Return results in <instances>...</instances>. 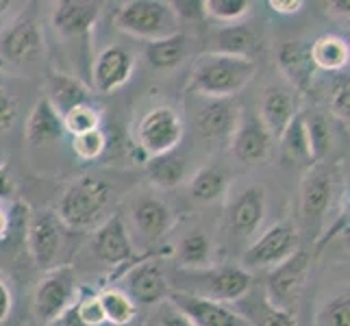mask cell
Instances as JSON below:
<instances>
[{"mask_svg": "<svg viewBox=\"0 0 350 326\" xmlns=\"http://www.w3.org/2000/svg\"><path fill=\"white\" fill-rule=\"evenodd\" d=\"M204 18H211L220 27L241 24L252 11V3L248 0H204Z\"/></svg>", "mask_w": 350, "mask_h": 326, "instance_id": "34", "label": "cell"}, {"mask_svg": "<svg viewBox=\"0 0 350 326\" xmlns=\"http://www.w3.org/2000/svg\"><path fill=\"white\" fill-rule=\"evenodd\" d=\"M329 109L331 113L342 120V122H348L350 118V79L348 74H337V79L333 81V85L329 90Z\"/></svg>", "mask_w": 350, "mask_h": 326, "instance_id": "39", "label": "cell"}, {"mask_svg": "<svg viewBox=\"0 0 350 326\" xmlns=\"http://www.w3.org/2000/svg\"><path fill=\"white\" fill-rule=\"evenodd\" d=\"M189 35L178 31L167 35V38L148 42L144 55H146V62L154 70H174L189 57Z\"/></svg>", "mask_w": 350, "mask_h": 326, "instance_id": "30", "label": "cell"}, {"mask_svg": "<svg viewBox=\"0 0 350 326\" xmlns=\"http://www.w3.org/2000/svg\"><path fill=\"white\" fill-rule=\"evenodd\" d=\"M279 144L281 161L287 165H313V154L309 146L307 124H305V111H298V116L289 122V126L283 131V135L276 139Z\"/></svg>", "mask_w": 350, "mask_h": 326, "instance_id": "28", "label": "cell"}, {"mask_svg": "<svg viewBox=\"0 0 350 326\" xmlns=\"http://www.w3.org/2000/svg\"><path fill=\"white\" fill-rule=\"evenodd\" d=\"M211 255H213V241L202 231H191V233L183 235L174 248V257L183 270L209 268Z\"/></svg>", "mask_w": 350, "mask_h": 326, "instance_id": "32", "label": "cell"}, {"mask_svg": "<svg viewBox=\"0 0 350 326\" xmlns=\"http://www.w3.org/2000/svg\"><path fill=\"white\" fill-rule=\"evenodd\" d=\"M16 118H18V103L11 96V92L5 87V83L0 81V135L16 124Z\"/></svg>", "mask_w": 350, "mask_h": 326, "instance_id": "43", "label": "cell"}, {"mask_svg": "<svg viewBox=\"0 0 350 326\" xmlns=\"http://www.w3.org/2000/svg\"><path fill=\"white\" fill-rule=\"evenodd\" d=\"M350 3L348 0H340V3H327V11L329 14H337V16H348Z\"/></svg>", "mask_w": 350, "mask_h": 326, "instance_id": "48", "label": "cell"}, {"mask_svg": "<svg viewBox=\"0 0 350 326\" xmlns=\"http://www.w3.org/2000/svg\"><path fill=\"white\" fill-rule=\"evenodd\" d=\"M103 5L94 0H59L53 5V29L66 42H90L94 27L98 24Z\"/></svg>", "mask_w": 350, "mask_h": 326, "instance_id": "14", "label": "cell"}, {"mask_svg": "<svg viewBox=\"0 0 350 326\" xmlns=\"http://www.w3.org/2000/svg\"><path fill=\"white\" fill-rule=\"evenodd\" d=\"M11 7H14V3H11V0H0V16H5Z\"/></svg>", "mask_w": 350, "mask_h": 326, "instance_id": "50", "label": "cell"}, {"mask_svg": "<svg viewBox=\"0 0 350 326\" xmlns=\"http://www.w3.org/2000/svg\"><path fill=\"white\" fill-rule=\"evenodd\" d=\"M255 59L207 53L191 70L185 90L200 98H235L257 74Z\"/></svg>", "mask_w": 350, "mask_h": 326, "instance_id": "2", "label": "cell"}, {"mask_svg": "<svg viewBox=\"0 0 350 326\" xmlns=\"http://www.w3.org/2000/svg\"><path fill=\"white\" fill-rule=\"evenodd\" d=\"M9 211H5L3 207H0V244L9 237Z\"/></svg>", "mask_w": 350, "mask_h": 326, "instance_id": "49", "label": "cell"}, {"mask_svg": "<svg viewBox=\"0 0 350 326\" xmlns=\"http://www.w3.org/2000/svg\"><path fill=\"white\" fill-rule=\"evenodd\" d=\"M79 292L77 276L70 265H57L48 270L33 292V316L48 324L62 313Z\"/></svg>", "mask_w": 350, "mask_h": 326, "instance_id": "9", "label": "cell"}, {"mask_svg": "<svg viewBox=\"0 0 350 326\" xmlns=\"http://www.w3.org/2000/svg\"><path fill=\"white\" fill-rule=\"evenodd\" d=\"M64 224L59 222L53 209H40L31 213L27 226V246L33 263L48 272L57 268L64 248Z\"/></svg>", "mask_w": 350, "mask_h": 326, "instance_id": "10", "label": "cell"}, {"mask_svg": "<svg viewBox=\"0 0 350 326\" xmlns=\"http://www.w3.org/2000/svg\"><path fill=\"white\" fill-rule=\"evenodd\" d=\"M142 326H194V324H191L170 300H163V303L150 307L148 316Z\"/></svg>", "mask_w": 350, "mask_h": 326, "instance_id": "40", "label": "cell"}, {"mask_svg": "<svg viewBox=\"0 0 350 326\" xmlns=\"http://www.w3.org/2000/svg\"><path fill=\"white\" fill-rule=\"evenodd\" d=\"M44 98L51 103L59 113L66 116L70 109L92 103V90L85 85V81L70 74V72L53 70V72H48Z\"/></svg>", "mask_w": 350, "mask_h": 326, "instance_id": "23", "label": "cell"}, {"mask_svg": "<svg viewBox=\"0 0 350 326\" xmlns=\"http://www.w3.org/2000/svg\"><path fill=\"white\" fill-rule=\"evenodd\" d=\"M231 141V152L233 157L244 165H257L263 163L270 157L274 148V139L265 126L261 124V120L257 116L244 113L239 120V124L233 133Z\"/></svg>", "mask_w": 350, "mask_h": 326, "instance_id": "19", "label": "cell"}, {"mask_svg": "<svg viewBox=\"0 0 350 326\" xmlns=\"http://www.w3.org/2000/svg\"><path fill=\"white\" fill-rule=\"evenodd\" d=\"M333 202V174L322 163H313L300 183V213L307 224H322Z\"/></svg>", "mask_w": 350, "mask_h": 326, "instance_id": "17", "label": "cell"}, {"mask_svg": "<svg viewBox=\"0 0 350 326\" xmlns=\"http://www.w3.org/2000/svg\"><path fill=\"white\" fill-rule=\"evenodd\" d=\"M170 9L178 24H196L204 20V5L198 0H172Z\"/></svg>", "mask_w": 350, "mask_h": 326, "instance_id": "42", "label": "cell"}, {"mask_svg": "<svg viewBox=\"0 0 350 326\" xmlns=\"http://www.w3.org/2000/svg\"><path fill=\"white\" fill-rule=\"evenodd\" d=\"M64 126H66V135L75 137L83 135V133H90L96 128H103V116L92 103L79 105L64 116Z\"/></svg>", "mask_w": 350, "mask_h": 326, "instance_id": "36", "label": "cell"}, {"mask_svg": "<svg viewBox=\"0 0 350 326\" xmlns=\"http://www.w3.org/2000/svg\"><path fill=\"white\" fill-rule=\"evenodd\" d=\"M167 300L194 326H248L231 305L215 303V300L187 292H176V289H172Z\"/></svg>", "mask_w": 350, "mask_h": 326, "instance_id": "18", "label": "cell"}, {"mask_svg": "<svg viewBox=\"0 0 350 326\" xmlns=\"http://www.w3.org/2000/svg\"><path fill=\"white\" fill-rule=\"evenodd\" d=\"M24 135H27V141L31 146H42V144L62 139L66 135L64 116L42 96L29 111Z\"/></svg>", "mask_w": 350, "mask_h": 326, "instance_id": "25", "label": "cell"}, {"mask_svg": "<svg viewBox=\"0 0 350 326\" xmlns=\"http://www.w3.org/2000/svg\"><path fill=\"white\" fill-rule=\"evenodd\" d=\"M255 48H257V38L244 22L231 24V27H220L209 35V53L211 55L252 59Z\"/></svg>", "mask_w": 350, "mask_h": 326, "instance_id": "26", "label": "cell"}, {"mask_svg": "<svg viewBox=\"0 0 350 326\" xmlns=\"http://www.w3.org/2000/svg\"><path fill=\"white\" fill-rule=\"evenodd\" d=\"M316 326H350L348 289L324 300L316 313Z\"/></svg>", "mask_w": 350, "mask_h": 326, "instance_id": "37", "label": "cell"}, {"mask_svg": "<svg viewBox=\"0 0 350 326\" xmlns=\"http://www.w3.org/2000/svg\"><path fill=\"white\" fill-rule=\"evenodd\" d=\"M11 311H14V292H11L5 276L0 274V326L9 320Z\"/></svg>", "mask_w": 350, "mask_h": 326, "instance_id": "45", "label": "cell"}, {"mask_svg": "<svg viewBox=\"0 0 350 326\" xmlns=\"http://www.w3.org/2000/svg\"><path fill=\"white\" fill-rule=\"evenodd\" d=\"M122 283H124L122 292L129 294L133 303L137 307L142 305L148 309L167 300L172 292L170 279L165 276L161 263L152 257H142L133 265H129Z\"/></svg>", "mask_w": 350, "mask_h": 326, "instance_id": "12", "label": "cell"}, {"mask_svg": "<svg viewBox=\"0 0 350 326\" xmlns=\"http://www.w3.org/2000/svg\"><path fill=\"white\" fill-rule=\"evenodd\" d=\"M268 196L263 185H248L226 204L224 224L235 239H252L265 220Z\"/></svg>", "mask_w": 350, "mask_h": 326, "instance_id": "13", "label": "cell"}, {"mask_svg": "<svg viewBox=\"0 0 350 326\" xmlns=\"http://www.w3.org/2000/svg\"><path fill=\"white\" fill-rule=\"evenodd\" d=\"M241 116L244 107L235 98H200L194 120L204 139L224 141L233 137Z\"/></svg>", "mask_w": 350, "mask_h": 326, "instance_id": "15", "label": "cell"}, {"mask_svg": "<svg viewBox=\"0 0 350 326\" xmlns=\"http://www.w3.org/2000/svg\"><path fill=\"white\" fill-rule=\"evenodd\" d=\"M42 51H44L42 22L35 7H29L0 35V55L9 64L24 66L40 59Z\"/></svg>", "mask_w": 350, "mask_h": 326, "instance_id": "8", "label": "cell"}, {"mask_svg": "<svg viewBox=\"0 0 350 326\" xmlns=\"http://www.w3.org/2000/svg\"><path fill=\"white\" fill-rule=\"evenodd\" d=\"M144 165H146V174L150 178V183L159 189H174L187 176V161L178 150L150 157V159L144 161Z\"/></svg>", "mask_w": 350, "mask_h": 326, "instance_id": "31", "label": "cell"}, {"mask_svg": "<svg viewBox=\"0 0 350 326\" xmlns=\"http://www.w3.org/2000/svg\"><path fill=\"white\" fill-rule=\"evenodd\" d=\"M311 64L320 72L342 74L350 62V46L344 38L333 33H324L313 42H309Z\"/></svg>", "mask_w": 350, "mask_h": 326, "instance_id": "27", "label": "cell"}, {"mask_svg": "<svg viewBox=\"0 0 350 326\" xmlns=\"http://www.w3.org/2000/svg\"><path fill=\"white\" fill-rule=\"evenodd\" d=\"M72 150L81 161H96L100 159L107 150V135L103 128H96L83 135L72 137Z\"/></svg>", "mask_w": 350, "mask_h": 326, "instance_id": "38", "label": "cell"}, {"mask_svg": "<svg viewBox=\"0 0 350 326\" xmlns=\"http://www.w3.org/2000/svg\"><path fill=\"white\" fill-rule=\"evenodd\" d=\"M113 198V187L109 180L85 174L70 180L57 200L55 215L68 231H88L98 226Z\"/></svg>", "mask_w": 350, "mask_h": 326, "instance_id": "1", "label": "cell"}, {"mask_svg": "<svg viewBox=\"0 0 350 326\" xmlns=\"http://www.w3.org/2000/svg\"><path fill=\"white\" fill-rule=\"evenodd\" d=\"M48 326H85L83 324V320H81V316H79V305H77V296H75V300L59 313V316L53 320V322H48Z\"/></svg>", "mask_w": 350, "mask_h": 326, "instance_id": "44", "label": "cell"}, {"mask_svg": "<svg viewBox=\"0 0 350 326\" xmlns=\"http://www.w3.org/2000/svg\"><path fill=\"white\" fill-rule=\"evenodd\" d=\"M268 7L274 11V14L294 16V14H298V11L305 7V3H303V0H270Z\"/></svg>", "mask_w": 350, "mask_h": 326, "instance_id": "47", "label": "cell"}, {"mask_svg": "<svg viewBox=\"0 0 350 326\" xmlns=\"http://www.w3.org/2000/svg\"><path fill=\"white\" fill-rule=\"evenodd\" d=\"M311 270V255L305 248H298L289 259L274 265L265 276L263 292L276 307L289 313H296L300 298H303L305 285Z\"/></svg>", "mask_w": 350, "mask_h": 326, "instance_id": "6", "label": "cell"}, {"mask_svg": "<svg viewBox=\"0 0 350 326\" xmlns=\"http://www.w3.org/2000/svg\"><path fill=\"white\" fill-rule=\"evenodd\" d=\"M300 248L298 228L292 222L272 224L268 231H263L250 241V246L244 252L241 268L248 272L255 270H272L274 265L283 263Z\"/></svg>", "mask_w": 350, "mask_h": 326, "instance_id": "7", "label": "cell"}, {"mask_svg": "<svg viewBox=\"0 0 350 326\" xmlns=\"http://www.w3.org/2000/svg\"><path fill=\"white\" fill-rule=\"evenodd\" d=\"M305 124H307V135H309V146L313 154V163H320L324 157L331 152L333 146V131L329 120L322 113H313L305 116Z\"/></svg>", "mask_w": 350, "mask_h": 326, "instance_id": "35", "label": "cell"}, {"mask_svg": "<svg viewBox=\"0 0 350 326\" xmlns=\"http://www.w3.org/2000/svg\"><path fill=\"white\" fill-rule=\"evenodd\" d=\"M276 64H279L285 79L300 92L311 87L316 68L311 64L309 42L305 40H287L276 51Z\"/></svg>", "mask_w": 350, "mask_h": 326, "instance_id": "24", "label": "cell"}, {"mask_svg": "<svg viewBox=\"0 0 350 326\" xmlns=\"http://www.w3.org/2000/svg\"><path fill=\"white\" fill-rule=\"evenodd\" d=\"M231 307L248 326H298L296 313L276 307L259 285L246 292Z\"/></svg>", "mask_w": 350, "mask_h": 326, "instance_id": "20", "label": "cell"}, {"mask_svg": "<svg viewBox=\"0 0 350 326\" xmlns=\"http://www.w3.org/2000/svg\"><path fill=\"white\" fill-rule=\"evenodd\" d=\"M298 111L300 109H298V100L294 92L287 87L272 85L263 92L257 118L261 120L265 131H268L272 139L276 141L283 135V131L289 126V122L298 116Z\"/></svg>", "mask_w": 350, "mask_h": 326, "instance_id": "21", "label": "cell"}, {"mask_svg": "<svg viewBox=\"0 0 350 326\" xmlns=\"http://www.w3.org/2000/svg\"><path fill=\"white\" fill-rule=\"evenodd\" d=\"M257 285L255 274L235 263L224 265H209L202 270H185L174 279L172 289L176 292H187L200 298H209L215 303L233 305Z\"/></svg>", "mask_w": 350, "mask_h": 326, "instance_id": "3", "label": "cell"}, {"mask_svg": "<svg viewBox=\"0 0 350 326\" xmlns=\"http://www.w3.org/2000/svg\"><path fill=\"white\" fill-rule=\"evenodd\" d=\"M92 252L109 268H129L137 259V250L120 213L107 215L92 235Z\"/></svg>", "mask_w": 350, "mask_h": 326, "instance_id": "11", "label": "cell"}, {"mask_svg": "<svg viewBox=\"0 0 350 326\" xmlns=\"http://www.w3.org/2000/svg\"><path fill=\"white\" fill-rule=\"evenodd\" d=\"M113 22L118 31L146 42L161 40L180 31L170 3L163 0H126L116 9Z\"/></svg>", "mask_w": 350, "mask_h": 326, "instance_id": "4", "label": "cell"}, {"mask_svg": "<svg viewBox=\"0 0 350 326\" xmlns=\"http://www.w3.org/2000/svg\"><path fill=\"white\" fill-rule=\"evenodd\" d=\"M131 217H133V224L137 228V233L146 241H150V244L163 239L170 233V228L174 226V220H176L170 204L154 196L142 198L135 207H133Z\"/></svg>", "mask_w": 350, "mask_h": 326, "instance_id": "22", "label": "cell"}, {"mask_svg": "<svg viewBox=\"0 0 350 326\" xmlns=\"http://www.w3.org/2000/svg\"><path fill=\"white\" fill-rule=\"evenodd\" d=\"M98 300L105 313V324L131 326L137 320V305L120 287H107L98 292Z\"/></svg>", "mask_w": 350, "mask_h": 326, "instance_id": "33", "label": "cell"}, {"mask_svg": "<svg viewBox=\"0 0 350 326\" xmlns=\"http://www.w3.org/2000/svg\"><path fill=\"white\" fill-rule=\"evenodd\" d=\"M228 185H231V176L218 165H202L200 170L194 172L189 178L187 191L194 202L198 204H213L226 198Z\"/></svg>", "mask_w": 350, "mask_h": 326, "instance_id": "29", "label": "cell"}, {"mask_svg": "<svg viewBox=\"0 0 350 326\" xmlns=\"http://www.w3.org/2000/svg\"><path fill=\"white\" fill-rule=\"evenodd\" d=\"M135 70V57L124 46H107L92 64V83L96 92L113 94L124 87Z\"/></svg>", "mask_w": 350, "mask_h": 326, "instance_id": "16", "label": "cell"}, {"mask_svg": "<svg viewBox=\"0 0 350 326\" xmlns=\"http://www.w3.org/2000/svg\"><path fill=\"white\" fill-rule=\"evenodd\" d=\"M79 316L85 326H105V313L98 300V292L92 289H79L77 292Z\"/></svg>", "mask_w": 350, "mask_h": 326, "instance_id": "41", "label": "cell"}, {"mask_svg": "<svg viewBox=\"0 0 350 326\" xmlns=\"http://www.w3.org/2000/svg\"><path fill=\"white\" fill-rule=\"evenodd\" d=\"M183 118H180L176 109L167 105H157L139 118L133 135H135V146L142 152V159L146 161L150 157L176 150L180 139H183Z\"/></svg>", "mask_w": 350, "mask_h": 326, "instance_id": "5", "label": "cell"}, {"mask_svg": "<svg viewBox=\"0 0 350 326\" xmlns=\"http://www.w3.org/2000/svg\"><path fill=\"white\" fill-rule=\"evenodd\" d=\"M18 189L5 163H0V202H16Z\"/></svg>", "mask_w": 350, "mask_h": 326, "instance_id": "46", "label": "cell"}]
</instances>
